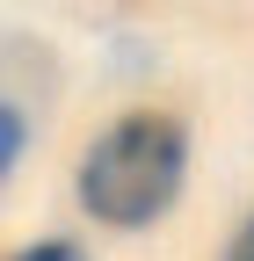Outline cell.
Masks as SVG:
<instances>
[{
	"label": "cell",
	"instance_id": "obj_1",
	"mask_svg": "<svg viewBox=\"0 0 254 261\" xmlns=\"http://www.w3.org/2000/svg\"><path fill=\"white\" fill-rule=\"evenodd\" d=\"M182 160H189V130L160 109H138L94 138L80 167V203L102 225H153L182 189Z\"/></svg>",
	"mask_w": 254,
	"mask_h": 261
},
{
	"label": "cell",
	"instance_id": "obj_2",
	"mask_svg": "<svg viewBox=\"0 0 254 261\" xmlns=\"http://www.w3.org/2000/svg\"><path fill=\"white\" fill-rule=\"evenodd\" d=\"M22 145H29V123H22V109L15 102H0V174L22 160Z\"/></svg>",
	"mask_w": 254,
	"mask_h": 261
},
{
	"label": "cell",
	"instance_id": "obj_3",
	"mask_svg": "<svg viewBox=\"0 0 254 261\" xmlns=\"http://www.w3.org/2000/svg\"><path fill=\"white\" fill-rule=\"evenodd\" d=\"M15 261H87V254H80L73 240H37V247H22Z\"/></svg>",
	"mask_w": 254,
	"mask_h": 261
},
{
	"label": "cell",
	"instance_id": "obj_4",
	"mask_svg": "<svg viewBox=\"0 0 254 261\" xmlns=\"http://www.w3.org/2000/svg\"><path fill=\"white\" fill-rule=\"evenodd\" d=\"M225 261H254V211L240 218V232H233V247H225Z\"/></svg>",
	"mask_w": 254,
	"mask_h": 261
}]
</instances>
